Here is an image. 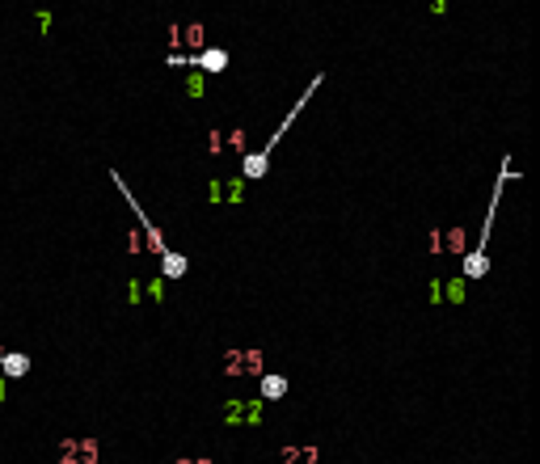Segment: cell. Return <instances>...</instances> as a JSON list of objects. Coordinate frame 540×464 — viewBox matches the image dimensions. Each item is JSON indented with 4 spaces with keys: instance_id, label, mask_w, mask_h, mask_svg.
<instances>
[{
    "instance_id": "cell-19",
    "label": "cell",
    "mask_w": 540,
    "mask_h": 464,
    "mask_svg": "<svg viewBox=\"0 0 540 464\" xmlns=\"http://www.w3.org/2000/svg\"><path fill=\"white\" fill-rule=\"evenodd\" d=\"M174 464H215L211 456H182V460H174Z\"/></svg>"
},
{
    "instance_id": "cell-10",
    "label": "cell",
    "mask_w": 540,
    "mask_h": 464,
    "mask_svg": "<svg viewBox=\"0 0 540 464\" xmlns=\"http://www.w3.org/2000/svg\"><path fill=\"white\" fill-rule=\"evenodd\" d=\"M287 376H262V397L258 401H283L287 397Z\"/></svg>"
},
{
    "instance_id": "cell-20",
    "label": "cell",
    "mask_w": 540,
    "mask_h": 464,
    "mask_svg": "<svg viewBox=\"0 0 540 464\" xmlns=\"http://www.w3.org/2000/svg\"><path fill=\"white\" fill-rule=\"evenodd\" d=\"M9 397V384H5V376H0V401H5Z\"/></svg>"
},
{
    "instance_id": "cell-13",
    "label": "cell",
    "mask_w": 540,
    "mask_h": 464,
    "mask_svg": "<svg viewBox=\"0 0 540 464\" xmlns=\"http://www.w3.org/2000/svg\"><path fill=\"white\" fill-rule=\"evenodd\" d=\"M224 152V131H211L207 135V157H220Z\"/></svg>"
},
{
    "instance_id": "cell-16",
    "label": "cell",
    "mask_w": 540,
    "mask_h": 464,
    "mask_svg": "<svg viewBox=\"0 0 540 464\" xmlns=\"http://www.w3.org/2000/svg\"><path fill=\"white\" fill-rule=\"evenodd\" d=\"M207 198H211V203H224V182H211V186H207Z\"/></svg>"
},
{
    "instance_id": "cell-1",
    "label": "cell",
    "mask_w": 540,
    "mask_h": 464,
    "mask_svg": "<svg viewBox=\"0 0 540 464\" xmlns=\"http://www.w3.org/2000/svg\"><path fill=\"white\" fill-rule=\"evenodd\" d=\"M507 178H511V157L503 161V178H498V190H494V198H490V216H485V224H481V241L473 245V253L464 257V283L469 279H485V270H490V262H485V241H490V220H494V212H498V194H503V186H507Z\"/></svg>"
},
{
    "instance_id": "cell-4",
    "label": "cell",
    "mask_w": 540,
    "mask_h": 464,
    "mask_svg": "<svg viewBox=\"0 0 540 464\" xmlns=\"http://www.w3.org/2000/svg\"><path fill=\"white\" fill-rule=\"evenodd\" d=\"M224 422L228 427H262L266 422V401H224Z\"/></svg>"
},
{
    "instance_id": "cell-12",
    "label": "cell",
    "mask_w": 540,
    "mask_h": 464,
    "mask_svg": "<svg viewBox=\"0 0 540 464\" xmlns=\"http://www.w3.org/2000/svg\"><path fill=\"white\" fill-rule=\"evenodd\" d=\"M224 144H228L233 152H245V131H241V127H233V131H224Z\"/></svg>"
},
{
    "instance_id": "cell-11",
    "label": "cell",
    "mask_w": 540,
    "mask_h": 464,
    "mask_svg": "<svg viewBox=\"0 0 540 464\" xmlns=\"http://www.w3.org/2000/svg\"><path fill=\"white\" fill-rule=\"evenodd\" d=\"M444 245H448L452 253H464V228H452V232H448V241H439V249H444Z\"/></svg>"
},
{
    "instance_id": "cell-8",
    "label": "cell",
    "mask_w": 540,
    "mask_h": 464,
    "mask_svg": "<svg viewBox=\"0 0 540 464\" xmlns=\"http://www.w3.org/2000/svg\"><path fill=\"white\" fill-rule=\"evenodd\" d=\"M26 372H30V354H17V350H5V354H0V376L22 380Z\"/></svg>"
},
{
    "instance_id": "cell-15",
    "label": "cell",
    "mask_w": 540,
    "mask_h": 464,
    "mask_svg": "<svg viewBox=\"0 0 540 464\" xmlns=\"http://www.w3.org/2000/svg\"><path fill=\"white\" fill-rule=\"evenodd\" d=\"M203 89H207V85H203V76H199V72H194V76H186V97H203Z\"/></svg>"
},
{
    "instance_id": "cell-17",
    "label": "cell",
    "mask_w": 540,
    "mask_h": 464,
    "mask_svg": "<svg viewBox=\"0 0 540 464\" xmlns=\"http://www.w3.org/2000/svg\"><path fill=\"white\" fill-rule=\"evenodd\" d=\"M144 287H148V295H152V300H160V295H165V279H152V283H144Z\"/></svg>"
},
{
    "instance_id": "cell-7",
    "label": "cell",
    "mask_w": 540,
    "mask_h": 464,
    "mask_svg": "<svg viewBox=\"0 0 540 464\" xmlns=\"http://www.w3.org/2000/svg\"><path fill=\"white\" fill-rule=\"evenodd\" d=\"M275 464H321V447L317 443H292V447L279 452Z\"/></svg>"
},
{
    "instance_id": "cell-2",
    "label": "cell",
    "mask_w": 540,
    "mask_h": 464,
    "mask_svg": "<svg viewBox=\"0 0 540 464\" xmlns=\"http://www.w3.org/2000/svg\"><path fill=\"white\" fill-rule=\"evenodd\" d=\"M220 368H224V376H233V380H245V376H258V380H262V376H266V354L253 350V346H249V350H228Z\"/></svg>"
},
{
    "instance_id": "cell-3",
    "label": "cell",
    "mask_w": 540,
    "mask_h": 464,
    "mask_svg": "<svg viewBox=\"0 0 540 464\" xmlns=\"http://www.w3.org/2000/svg\"><path fill=\"white\" fill-rule=\"evenodd\" d=\"M182 64L199 68V76H203V72H224V68H228V51L203 46V51H194V55H169V68H182Z\"/></svg>"
},
{
    "instance_id": "cell-9",
    "label": "cell",
    "mask_w": 540,
    "mask_h": 464,
    "mask_svg": "<svg viewBox=\"0 0 540 464\" xmlns=\"http://www.w3.org/2000/svg\"><path fill=\"white\" fill-rule=\"evenodd\" d=\"M186 270H190V262H186L182 253L169 249L165 257H160V279H165V283H169V279H186Z\"/></svg>"
},
{
    "instance_id": "cell-14",
    "label": "cell",
    "mask_w": 540,
    "mask_h": 464,
    "mask_svg": "<svg viewBox=\"0 0 540 464\" xmlns=\"http://www.w3.org/2000/svg\"><path fill=\"white\" fill-rule=\"evenodd\" d=\"M448 291H444V300H452V304H460L464 300V279H456V283H444Z\"/></svg>"
},
{
    "instance_id": "cell-5",
    "label": "cell",
    "mask_w": 540,
    "mask_h": 464,
    "mask_svg": "<svg viewBox=\"0 0 540 464\" xmlns=\"http://www.w3.org/2000/svg\"><path fill=\"white\" fill-rule=\"evenodd\" d=\"M56 460L60 464H101V443L97 439H64Z\"/></svg>"
},
{
    "instance_id": "cell-6",
    "label": "cell",
    "mask_w": 540,
    "mask_h": 464,
    "mask_svg": "<svg viewBox=\"0 0 540 464\" xmlns=\"http://www.w3.org/2000/svg\"><path fill=\"white\" fill-rule=\"evenodd\" d=\"M169 42H174V51H178V46L203 51V26H199V22H178V26L169 30Z\"/></svg>"
},
{
    "instance_id": "cell-18",
    "label": "cell",
    "mask_w": 540,
    "mask_h": 464,
    "mask_svg": "<svg viewBox=\"0 0 540 464\" xmlns=\"http://www.w3.org/2000/svg\"><path fill=\"white\" fill-rule=\"evenodd\" d=\"M127 300H131V304H140V300H144V283H140V279H131V291H127Z\"/></svg>"
}]
</instances>
